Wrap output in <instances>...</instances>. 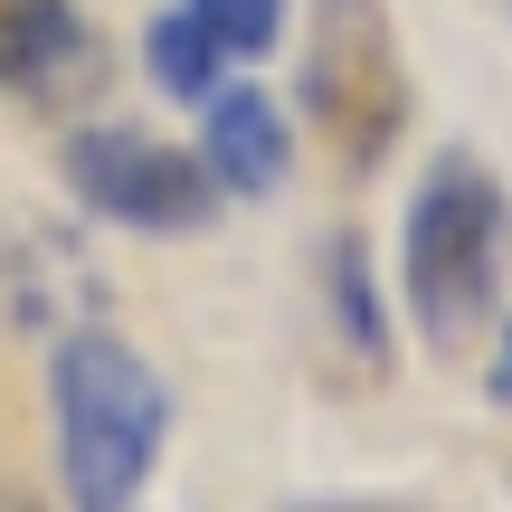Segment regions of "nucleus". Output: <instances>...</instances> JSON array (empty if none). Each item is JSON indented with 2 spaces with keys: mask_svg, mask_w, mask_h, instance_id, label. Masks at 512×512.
Returning a JSON list of instances; mask_svg holds the SVG:
<instances>
[{
  "mask_svg": "<svg viewBox=\"0 0 512 512\" xmlns=\"http://www.w3.org/2000/svg\"><path fill=\"white\" fill-rule=\"evenodd\" d=\"M57 399V484H67V512H133L162 465V427L171 399L152 380V361L114 332H67L48 370Z\"/></svg>",
  "mask_w": 512,
  "mask_h": 512,
  "instance_id": "1",
  "label": "nucleus"
},
{
  "mask_svg": "<svg viewBox=\"0 0 512 512\" xmlns=\"http://www.w3.org/2000/svg\"><path fill=\"white\" fill-rule=\"evenodd\" d=\"M503 256H512L503 181L484 162H465V152H446L418 181V209H408V313H418V332L437 351H456L494 313Z\"/></svg>",
  "mask_w": 512,
  "mask_h": 512,
  "instance_id": "2",
  "label": "nucleus"
},
{
  "mask_svg": "<svg viewBox=\"0 0 512 512\" xmlns=\"http://www.w3.org/2000/svg\"><path fill=\"white\" fill-rule=\"evenodd\" d=\"M304 114L332 133L351 171H370L408 124V67L380 0H313L304 29Z\"/></svg>",
  "mask_w": 512,
  "mask_h": 512,
  "instance_id": "3",
  "label": "nucleus"
},
{
  "mask_svg": "<svg viewBox=\"0 0 512 512\" xmlns=\"http://www.w3.org/2000/svg\"><path fill=\"white\" fill-rule=\"evenodd\" d=\"M67 190L114 228H143V238H181L219 209V181H209L200 152L181 143H152V133L124 124H86L67 133Z\"/></svg>",
  "mask_w": 512,
  "mask_h": 512,
  "instance_id": "4",
  "label": "nucleus"
},
{
  "mask_svg": "<svg viewBox=\"0 0 512 512\" xmlns=\"http://www.w3.org/2000/svg\"><path fill=\"white\" fill-rule=\"evenodd\" d=\"M200 162H209V181H219V190H238V200H266V190L285 181V114H275L256 86H219V95H209Z\"/></svg>",
  "mask_w": 512,
  "mask_h": 512,
  "instance_id": "5",
  "label": "nucleus"
},
{
  "mask_svg": "<svg viewBox=\"0 0 512 512\" xmlns=\"http://www.w3.org/2000/svg\"><path fill=\"white\" fill-rule=\"evenodd\" d=\"M86 57L95 38L76 29L67 0H0V86L19 95H57V86H86Z\"/></svg>",
  "mask_w": 512,
  "mask_h": 512,
  "instance_id": "6",
  "label": "nucleus"
},
{
  "mask_svg": "<svg viewBox=\"0 0 512 512\" xmlns=\"http://www.w3.org/2000/svg\"><path fill=\"white\" fill-rule=\"evenodd\" d=\"M143 57H152V76H162L171 95H181V105H209V95H219V38L200 29V19L190 10H171V19H152V38H143Z\"/></svg>",
  "mask_w": 512,
  "mask_h": 512,
  "instance_id": "7",
  "label": "nucleus"
},
{
  "mask_svg": "<svg viewBox=\"0 0 512 512\" xmlns=\"http://www.w3.org/2000/svg\"><path fill=\"white\" fill-rule=\"evenodd\" d=\"M323 275H332L342 342L361 351L370 370H380V361H389V323H380V294H370V256H361V238H332V247H323Z\"/></svg>",
  "mask_w": 512,
  "mask_h": 512,
  "instance_id": "8",
  "label": "nucleus"
},
{
  "mask_svg": "<svg viewBox=\"0 0 512 512\" xmlns=\"http://www.w3.org/2000/svg\"><path fill=\"white\" fill-rule=\"evenodd\" d=\"M190 19L219 38V57H266L285 38V0H190Z\"/></svg>",
  "mask_w": 512,
  "mask_h": 512,
  "instance_id": "9",
  "label": "nucleus"
},
{
  "mask_svg": "<svg viewBox=\"0 0 512 512\" xmlns=\"http://www.w3.org/2000/svg\"><path fill=\"white\" fill-rule=\"evenodd\" d=\"M294 512H418V503H399V494H332V503H294Z\"/></svg>",
  "mask_w": 512,
  "mask_h": 512,
  "instance_id": "10",
  "label": "nucleus"
},
{
  "mask_svg": "<svg viewBox=\"0 0 512 512\" xmlns=\"http://www.w3.org/2000/svg\"><path fill=\"white\" fill-rule=\"evenodd\" d=\"M484 399L512 408V323H503V351H494V370H484Z\"/></svg>",
  "mask_w": 512,
  "mask_h": 512,
  "instance_id": "11",
  "label": "nucleus"
}]
</instances>
